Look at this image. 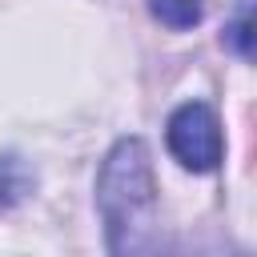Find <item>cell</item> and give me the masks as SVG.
<instances>
[{"mask_svg":"<svg viewBox=\"0 0 257 257\" xmlns=\"http://www.w3.org/2000/svg\"><path fill=\"white\" fill-rule=\"evenodd\" d=\"M20 189H24V173H20V165L12 157H4L0 161V209H8L20 197Z\"/></svg>","mask_w":257,"mask_h":257,"instance_id":"277c9868","label":"cell"},{"mask_svg":"<svg viewBox=\"0 0 257 257\" xmlns=\"http://www.w3.org/2000/svg\"><path fill=\"white\" fill-rule=\"evenodd\" d=\"M229 40H233V44H237V52L249 60V12H241V16H237V24L229 28Z\"/></svg>","mask_w":257,"mask_h":257,"instance_id":"5b68a950","label":"cell"},{"mask_svg":"<svg viewBox=\"0 0 257 257\" xmlns=\"http://www.w3.org/2000/svg\"><path fill=\"white\" fill-rule=\"evenodd\" d=\"M96 209L112 253H128L145 245V233L157 213V177L141 137H124L108 149L96 177Z\"/></svg>","mask_w":257,"mask_h":257,"instance_id":"6da1fadb","label":"cell"},{"mask_svg":"<svg viewBox=\"0 0 257 257\" xmlns=\"http://www.w3.org/2000/svg\"><path fill=\"white\" fill-rule=\"evenodd\" d=\"M149 8H153V16L161 20V24H169V28H193L197 20H201V12H205V4L201 0H149Z\"/></svg>","mask_w":257,"mask_h":257,"instance_id":"3957f363","label":"cell"},{"mask_svg":"<svg viewBox=\"0 0 257 257\" xmlns=\"http://www.w3.org/2000/svg\"><path fill=\"white\" fill-rule=\"evenodd\" d=\"M165 141H169V153L189 173H213L221 165V124H217V112L201 100H185L169 116Z\"/></svg>","mask_w":257,"mask_h":257,"instance_id":"7a4b0ae2","label":"cell"}]
</instances>
